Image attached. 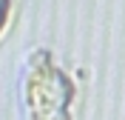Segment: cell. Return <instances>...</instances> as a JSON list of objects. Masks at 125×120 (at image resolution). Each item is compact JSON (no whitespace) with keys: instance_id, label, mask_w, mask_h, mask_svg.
Returning <instances> with one entry per match:
<instances>
[{"instance_id":"cell-1","label":"cell","mask_w":125,"mask_h":120,"mask_svg":"<svg viewBox=\"0 0 125 120\" xmlns=\"http://www.w3.org/2000/svg\"><path fill=\"white\" fill-rule=\"evenodd\" d=\"M71 97H74V86L51 63L48 52L31 54L29 69L23 74V106L29 120H71Z\"/></svg>"},{"instance_id":"cell-2","label":"cell","mask_w":125,"mask_h":120,"mask_svg":"<svg viewBox=\"0 0 125 120\" xmlns=\"http://www.w3.org/2000/svg\"><path fill=\"white\" fill-rule=\"evenodd\" d=\"M9 17H11V0H0V34L6 32Z\"/></svg>"}]
</instances>
